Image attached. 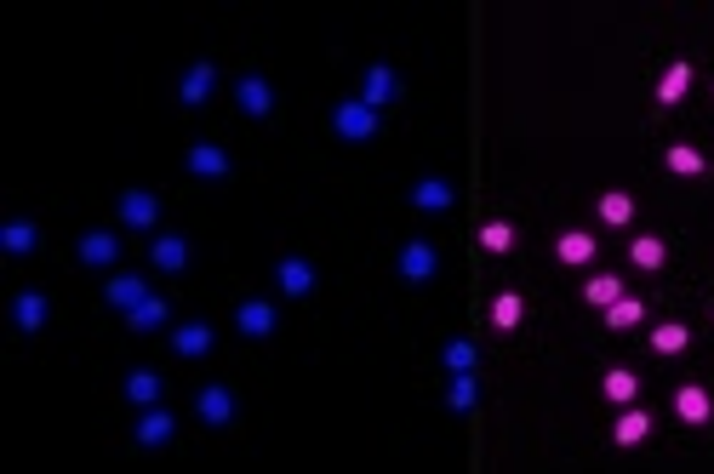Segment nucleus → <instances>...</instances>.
<instances>
[{"label": "nucleus", "instance_id": "obj_1", "mask_svg": "<svg viewBox=\"0 0 714 474\" xmlns=\"http://www.w3.org/2000/svg\"><path fill=\"white\" fill-rule=\"evenodd\" d=\"M332 138H343V143H372V138H377V109H372V103H360V98L332 103Z\"/></svg>", "mask_w": 714, "mask_h": 474}, {"label": "nucleus", "instance_id": "obj_2", "mask_svg": "<svg viewBox=\"0 0 714 474\" xmlns=\"http://www.w3.org/2000/svg\"><path fill=\"white\" fill-rule=\"evenodd\" d=\"M395 269H400V280H406V286H429V280L440 275V252L429 246V240H406V246H400V257H395Z\"/></svg>", "mask_w": 714, "mask_h": 474}, {"label": "nucleus", "instance_id": "obj_3", "mask_svg": "<svg viewBox=\"0 0 714 474\" xmlns=\"http://www.w3.org/2000/svg\"><path fill=\"white\" fill-rule=\"evenodd\" d=\"M195 412H200V423H206V429H229L240 406H235V395H229L223 383H206V389H200V400H195Z\"/></svg>", "mask_w": 714, "mask_h": 474}, {"label": "nucleus", "instance_id": "obj_4", "mask_svg": "<svg viewBox=\"0 0 714 474\" xmlns=\"http://www.w3.org/2000/svg\"><path fill=\"white\" fill-rule=\"evenodd\" d=\"M675 417L680 423H692V429H703L714 417V395L703 389V383H680L675 389Z\"/></svg>", "mask_w": 714, "mask_h": 474}, {"label": "nucleus", "instance_id": "obj_5", "mask_svg": "<svg viewBox=\"0 0 714 474\" xmlns=\"http://www.w3.org/2000/svg\"><path fill=\"white\" fill-rule=\"evenodd\" d=\"M400 98V75L389 69V63H372L366 69V80H360V103H372V109H383V103Z\"/></svg>", "mask_w": 714, "mask_h": 474}, {"label": "nucleus", "instance_id": "obj_6", "mask_svg": "<svg viewBox=\"0 0 714 474\" xmlns=\"http://www.w3.org/2000/svg\"><path fill=\"white\" fill-rule=\"evenodd\" d=\"M149 263H155L160 275H183V269H189V240L183 235H155L149 240Z\"/></svg>", "mask_w": 714, "mask_h": 474}, {"label": "nucleus", "instance_id": "obj_7", "mask_svg": "<svg viewBox=\"0 0 714 474\" xmlns=\"http://www.w3.org/2000/svg\"><path fill=\"white\" fill-rule=\"evenodd\" d=\"M275 286L286 297H309V292H315V263H303V257H280V263H275Z\"/></svg>", "mask_w": 714, "mask_h": 474}, {"label": "nucleus", "instance_id": "obj_8", "mask_svg": "<svg viewBox=\"0 0 714 474\" xmlns=\"http://www.w3.org/2000/svg\"><path fill=\"white\" fill-rule=\"evenodd\" d=\"M155 218H160V200L149 189H126L120 195V223L126 229H155Z\"/></svg>", "mask_w": 714, "mask_h": 474}, {"label": "nucleus", "instance_id": "obj_9", "mask_svg": "<svg viewBox=\"0 0 714 474\" xmlns=\"http://www.w3.org/2000/svg\"><path fill=\"white\" fill-rule=\"evenodd\" d=\"M280 315H275V303H240L235 309V332L240 337H275Z\"/></svg>", "mask_w": 714, "mask_h": 474}, {"label": "nucleus", "instance_id": "obj_10", "mask_svg": "<svg viewBox=\"0 0 714 474\" xmlns=\"http://www.w3.org/2000/svg\"><path fill=\"white\" fill-rule=\"evenodd\" d=\"M212 86H218V69H212V63L200 58L195 69H189V75L178 80V98H183V109H200V103L212 98Z\"/></svg>", "mask_w": 714, "mask_h": 474}, {"label": "nucleus", "instance_id": "obj_11", "mask_svg": "<svg viewBox=\"0 0 714 474\" xmlns=\"http://www.w3.org/2000/svg\"><path fill=\"white\" fill-rule=\"evenodd\" d=\"M686 92H692V58H675L669 69H663V80H657V103H663V109H675Z\"/></svg>", "mask_w": 714, "mask_h": 474}, {"label": "nucleus", "instance_id": "obj_12", "mask_svg": "<svg viewBox=\"0 0 714 474\" xmlns=\"http://www.w3.org/2000/svg\"><path fill=\"white\" fill-rule=\"evenodd\" d=\"M75 257H80V263H92V269H109V263L120 257V240L103 235V229H92V235L75 240Z\"/></svg>", "mask_w": 714, "mask_h": 474}, {"label": "nucleus", "instance_id": "obj_13", "mask_svg": "<svg viewBox=\"0 0 714 474\" xmlns=\"http://www.w3.org/2000/svg\"><path fill=\"white\" fill-rule=\"evenodd\" d=\"M235 98H240V109H246L252 120H263L269 109H275V86H269L263 75H246V80L235 86Z\"/></svg>", "mask_w": 714, "mask_h": 474}, {"label": "nucleus", "instance_id": "obj_14", "mask_svg": "<svg viewBox=\"0 0 714 474\" xmlns=\"http://www.w3.org/2000/svg\"><path fill=\"white\" fill-rule=\"evenodd\" d=\"M452 200H457V189L446 178H417L412 183V206H417V212H446Z\"/></svg>", "mask_w": 714, "mask_h": 474}, {"label": "nucleus", "instance_id": "obj_15", "mask_svg": "<svg viewBox=\"0 0 714 474\" xmlns=\"http://www.w3.org/2000/svg\"><path fill=\"white\" fill-rule=\"evenodd\" d=\"M46 315H52L46 292H18V303H12V320H18V332H46Z\"/></svg>", "mask_w": 714, "mask_h": 474}, {"label": "nucleus", "instance_id": "obj_16", "mask_svg": "<svg viewBox=\"0 0 714 474\" xmlns=\"http://www.w3.org/2000/svg\"><path fill=\"white\" fill-rule=\"evenodd\" d=\"M595 252H600V240L589 235V229H566V235L555 240V257H560V263H572V269H577V263H595Z\"/></svg>", "mask_w": 714, "mask_h": 474}, {"label": "nucleus", "instance_id": "obj_17", "mask_svg": "<svg viewBox=\"0 0 714 474\" xmlns=\"http://www.w3.org/2000/svg\"><path fill=\"white\" fill-rule=\"evenodd\" d=\"M486 320H492V332H515L520 320H526V297H520V292H497L492 309H486Z\"/></svg>", "mask_w": 714, "mask_h": 474}, {"label": "nucleus", "instance_id": "obj_18", "mask_svg": "<svg viewBox=\"0 0 714 474\" xmlns=\"http://www.w3.org/2000/svg\"><path fill=\"white\" fill-rule=\"evenodd\" d=\"M172 429H178V417H172V412L143 406V417H138V446H166V440H172Z\"/></svg>", "mask_w": 714, "mask_h": 474}, {"label": "nucleus", "instance_id": "obj_19", "mask_svg": "<svg viewBox=\"0 0 714 474\" xmlns=\"http://www.w3.org/2000/svg\"><path fill=\"white\" fill-rule=\"evenodd\" d=\"M646 435H652V412H640V406H623V417L612 423V440H617V446H640Z\"/></svg>", "mask_w": 714, "mask_h": 474}, {"label": "nucleus", "instance_id": "obj_20", "mask_svg": "<svg viewBox=\"0 0 714 474\" xmlns=\"http://www.w3.org/2000/svg\"><path fill=\"white\" fill-rule=\"evenodd\" d=\"M172 349H178L183 360H200L206 349H212V326H206V320H189V326H178V332H172Z\"/></svg>", "mask_w": 714, "mask_h": 474}, {"label": "nucleus", "instance_id": "obj_21", "mask_svg": "<svg viewBox=\"0 0 714 474\" xmlns=\"http://www.w3.org/2000/svg\"><path fill=\"white\" fill-rule=\"evenodd\" d=\"M189 172L195 178H229V155H223L218 143H195L189 149Z\"/></svg>", "mask_w": 714, "mask_h": 474}, {"label": "nucleus", "instance_id": "obj_22", "mask_svg": "<svg viewBox=\"0 0 714 474\" xmlns=\"http://www.w3.org/2000/svg\"><path fill=\"white\" fill-rule=\"evenodd\" d=\"M669 172H675V178H703V172H709V155H703V149H692V143H669Z\"/></svg>", "mask_w": 714, "mask_h": 474}, {"label": "nucleus", "instance_id": "obj_23", "mask_svg": "<svg viewBox=\"0 0 714 474\" xmlns=\"http://www.w3.org/2000/svg\"><path fill=\"white\" fill-rule=\"evenodd\" d=\"M595 212H600V223H606V229H623V223H635V195H623V189H606Z\"/></svg>", "mask_w": 714, "mask_h": 474}, {"label": "nucleus", "instance_id": "obj_24", "mask_svg": "<svg viewBox=\"0 0 714 474\" xmlns=\"http://www.w3.org/2000/svg\"><path fill=\"white\" fill-rule=\"evenodd\" d=\"M600 389H606V400H612V406H635V395H640V377L629 372V366H612Z\"/></svg>", "mask_w": 714, "mask_h": 474}, {"label": "nucleus", "instance_id": "obj_25", "mask_svg": "<svg viewBox=\"0 0 714 474\" xmlns=\"http://www.w3.org/2000/svg\"><path fill=\"white\" fill-rule=\"evenodd\" d=\"M103 292H109V303H115L120 315H126V309H138L143 297H149V286H143L138 275H115L109 286H103Z\"/></svg>", "mask_w": 714, "mask_h": 474}, {"label": "nucleus", "instance_id": "obj_26", "mask_svg": "<svg viewBox=\"0 0 714 474\" xmlns=\"http://www.w3.org/2000/svg\"><path fill=\"white\" fill-rule=\"evenodd\" d=\"M126 400H132V406H155L160 400V372H149V366L126 372Z\"/></svg>", "mask_w": 714, "mask_h": 474}, {"label": "nucleus", "instance_id": "obj_27", "mask_svg": "<svg viewBox=\"0 0 714 474\" xmlns=\"http://www.w3.org/2000/svg\"><path fill=\"white\" fill-rule=\"evenodd\" d=\"M629 263H635V269H663V263H669V246L657 235H640V240H629Z\"/></svg>", "mask_w": 714, "mask_h": 474}, {"label": "nucleus", "instance_id": "obj_28", "mask_svg": "<svg viewBox=\"0 0 714 474\" xmlns=\"http://www.w3.org/2000/svg\"><path fill=\"white\" fill-rule=\"evenodd\" d=\"M617 297H623V280H617V275H589V280H583V303H595V309H612Z\"/></svg>", "mask_w": 714, "mask_h": 474}, {"label": "nucleus", "instance_id": "obj_29", "mask_svg": "<svg viewBox=\"0 0 714 474\" xmlns=\"http://www.w3.org/2000/svg\"><path fill=\"white\" fill-rule=\"evenodd\" d=\"M640 320H646V303H640V297H617L612 309H606V332H629Z\"/></svg>", "mask_w": 714, "mask_h": 474}, {"label": "nucleus", "instance_id": "obj_30", "mask_svg": "<svg viewBox=\"0 0 714 474\" xmlns=\"http://www.w3.org/2000/svg\"><path fill=\"white\" fill-rule=\"evenodd\" d=\"M686 343H692V332H686L680 320H663V326H652V349H657V355H686Z\"/></svg>", "mask_w": 714, "mask_h": 474}, {"label": "nucleus", "instance_id": "obj_31", "mask_svg": "<svg viewBox=\"0 0 714 474\" xmlns=\"http://www.w3.org/2000/svg\"><path fill=\"white\" fill-rule=\"evenodd\" d=\"M126 326H132V332H160V326H166V303H160V297H143L138 309H126Z\"/></svg>", "mask_w": 714, "mask_h": 474}, {"label": "nucleus", "instance_id": "obj_32", "mask_svg": "<svg viewBox=\"0 0 714 474\" xmlns=\"http://www.w3.org/2000/svg\"><path fill=\"white\" fill-rule=\"evenodd\" d=\"M475 400H480V383H475V372H452L446 406H452V412H475Z\"/></svg>", "mask_w": 714, "mask_h": 474}, {"label": "nucleus", "instance_id": "obj_33", "mask_svg": "<svg viewBox=\"0 0 714 474\" xmlns=\"http://www.w3.org/2000/svg\"><path fill=\"white\" fill-rule=\"evenodd\" d=\"M515 223L509 218H492V223H480V246H486V252H515Z\"/></svg>", "mask_w": 714, "mask_h": 474}, {"label": "nucleus", "instance_id": "obj_34", "mask_svg": "<svg viewBox=\"0 0 714 474\" xmlns=\"http://www.w3.org/2000/svg\"><path fill=\"white\" fill-rule=\"evenodd\" d=\"M440 360H446V372H475V366H480V355H475L469 337H452V343L440 349Z\"/></svg>", "mask_w": 714, "mask_h": 474}, {"label": "nucleus", "instance_id": "obj_35", "mask_svg": "<svg viewBox=\"0 0 714 474\" xmlns=\"http://www.w3.org/2000/svg\"><path fill=\"white\" fill-rule=\"evenodd\" d=\"M0 246H6L12 257L35 252V223H6V229H0Z\"/></svg>", "mask_w": 714, "mask_h": 474}]
</instances>
